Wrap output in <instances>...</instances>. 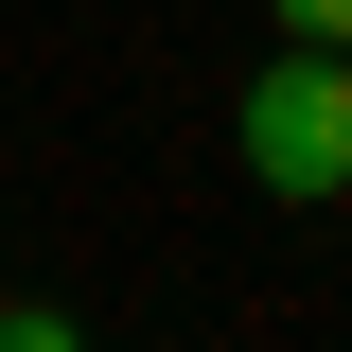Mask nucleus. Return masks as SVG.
Segmentation results:
<instances>
[{
	"mask_svg": "<svg viewBox=\"0 0 352 352\" xmlns=\"http://www.w3.org/2000/svg\"><path fill=\"white\" fill-rule=\"evenodd\" d=\"M247 176L282 212H335L352 194V53L335 36H282V71L247 88Z\"/></svg>",
	"mask_w": 352,
	"mask_h": 352,
	"instance_id": "nucleus-1",
	"label": "nucleus"
},
{
	"mask_svg": "<svg viewBox=\"0 0 352 352\" xmlns=\"http://www.w3.org/2000/svg\"><path fill=\"white\" fill-rule=\"evenodd\" d=\"M264 18H282V36H335V53H352V0H264Z\"/></svg>",
	"mask_w": 352,
	"mask_h": 352,
	"instance_id": "nucleus-2",
	"label": "nucleus"
}]
</instances>
